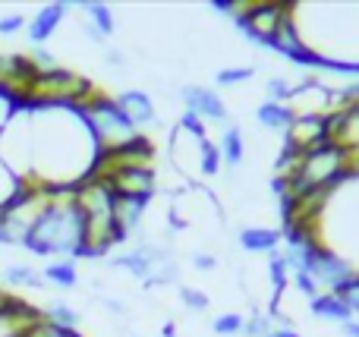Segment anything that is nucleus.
I'll return each mask as SVG.
<instances>
[{
  "instance_id": "obj_19",
  "label": "nucleus",
  "mask_w": 359,
  "mask_h": 337,
  "mask_svg": "<svg viewBox=\"0 0 359 337\" xmlns=\"http://www.w3.org/2000/svg\"><path fill=\"white\" fill-rule=\"evenodd\" d=\"M41 315L48 322H54V325H63V328H79V322H82V315L76 312L67 300H50L48 306L41 309Z\"/></svg>"
},
{
  "instance_id": "obj_27",
  "label": "nucleus",
  "mask_w": 359,
  "mask_h": 337,
  "mask_svg": "<svg viewBox=\"0 0 359 337\" xmlns=\"http://www.w3.org/2000/svg\"><path fill=\"white\" fill-rule=\"evenodd\" d=\"M198 161H202V174H205V177H217V170H221V164H224V161H221V149H217L211 139H205Z\"/></svg>"
},
{
  "instance_id": "obj_2",
  "label": "nucleus",
  "mask_w": 359,
  "mask_h": 337,
  "mask_svg": "<svg viewBox=\"0 0 359 337\" xmlns=\"http://www.w3.org/2000/svg\"><path fill=\"white\" fill-rule=\"evenodd\" d=\"M82 237H86V221L73 199V189H60V193H50V202L32 227L25 249L41 259H79Z\"/></svg>"
},
{
  "instance_id": "obj_8",
  "label": "nucleus",
  "mask_w": 359,
  "mask_h": 337,
  "mask_svg": "<svg viewBox=\"0 0 359 337\" xmlns=\"http://www.w3.org/2000/svg\"><path fill=\"white\" fill-rule=\"evenodd\" d=\"M284 145L293 151H312L318 149V145L331 142V130H328V117H322V114H299V117H293L290 130L284 132Z\"/></svg>"
},
{
  "instance_id": "obj_11",
  "label": "nucleus",
  "mask_w": 359,
  "mask_h": 337,
  "mask_svg": "<svg viewBox=\"0 0 359 337\" xmlns=\"http://www.w3.org/2000/svg\"><path fill=\"white\" fill-rule=\"evenodd\" d=\"M67 13H69V4H44L41 10L29 19V29H25L29 41L35 44V48H41V44L57 32V25L63 22V16H67Z\"/></svg>"
},
{
  "instance_id": "obj_35",
  "label": "nucleus",
  "mask_w": 359,
  "mask_h": 337,
  "mask_svg": "<svg viewBox=\"0 0 359 337\" xmlns=\"http://www.w3.org/2000/svg\"><path fill=\"white\" fill-rule=\"evenodd\" d=\"M344 334H347V337H359V322L356 319L347 322V325H344Z\"/></svg>"
},
{
  "instance_id": "obj_29",
  "label": "nucleus",
  "mask_w": 359,
  "mask_h": 337,
  "mask_svg": "<svg viewBox=\"0 0 359 337\" xmlns=\"http://www.w3.org/2000/svg\"><path fill=\"white\" fill-rule=\"evenodd\" d=\"M337 296H341V300L350 306V312L359 315V271H356L353 277H350L347 284H344L341 290H337Z\"/></svg>"
},
{
  "instance_id": "obj_23",
  "label": "nucleus",
  "mask_w": 359,
  "mask_h": 337,
  "mask_svg": "<svg viewBox=\"0 0 359 337\" xmlns=\"http://www.w3.org/2000/svg\"><path fill=\"white\" fill-rule=\"evenodd\" d=\"M243 328H246V319H243L240 312H224L211 322V331L217 337H240Z\"/></svg>"
},
{
  "instance_id": "obj_6",
  "label": "nucleus",
  "mask_w": 359,
  "mask_h": 337,
  "mask_svg": "<svg viewBox=\"0 0 359 337\" xmlns=\"http://www.w3.org/2000/svg\"><path fill=\"white\" fill-rule=\"evenodd\" d=\"M299 275H309L312 281H316L318 294H337V290H341L344 284L356 275V265L350 262V259L331 252L328 246H318V249L309 256V262H306V268L299 271Z\"/></svg>"
},
{
  "instance_id": "obj_5",
  "label": "nucleus",
  "mask_w": 359,
  "mask_h": 337,
  "mask_svg": "<svg viewBox=\"0 0 359 337\" xmlns=\"http://www.w3.org/2000/svg\"><path fill=\"white\" fill-rule=\"evenodd\" d=\"M290 19V4H280V0H265V4H249L243 6V13L233 19L236 29L249 38V41L262 44V48H271V41L278 38L280 25Z\"/></svg>"
},
{
  "instance_id": "obj_22",
  "label": "nucleus",
  "mask_w": 359,
  "mask_h": 337,
  "mask_svg": "<svg viewBox=\"0 0 359 337\" xmlns=\"http://www.w3.org/2000/svg\"><path fill=\"white\" fill-rule=\"evenodd\" d=\"M22 337H86L82 331H76V328H63V325H54V322H48L41 315V319L35 322L32 328H25Z\"/></svg>"
},
{
  "instance_id": "obj_16",
  "label": "nucleus",
  "mask_w": 359,
  "mask_h": 337,
  "mask_svg": "<svg viewBox=\"0 0 359 337\" xmlns=\"http://www.w3.org/2000/svg\"><path fill=\"white\" fill-rule=\"evenodd\" d=\"M312 315H318V319H328V322H341V325H347V322H353V312H350V306L341 300L337 294H322L312 300Z\"/></svg>"
},
{
  "instance_id": "obj_24",
  "label": "nucleus",
  "mask_w": 359,
  "mask_h": 337,
  "mask_svg": "<svg viewBox=\"0 0 359 337\" xmlns=\"http://www.w3.org/2000/svg\"><path fill=\"white\" fill-rule=\"evenodd\" d=\"M268 271H271V284L284 294V287L290 284V262H287V256L280 249L268 256Z\"/></svg>"
},
{
  "instance_id": "obj_31",
  "label": "nucleus",
  "mask_w": 359,
  "mask_h": 337,
  "mask_svg": "<svg viewBox=\"0 0 359 337\" xmlns=\"http://www.w3.org/2000/svg\"><path fill=\"white\" fill-rule=\"evenodd\" d=\"M13 111H16V101H13L6 92H0V132H4V126H6V120H10Z\"/></svg>"
},
{
  "instance_id": "obj_32",
  "label": "nucleus",
  "mask_w": 359,
  "mask_h": 337,
  "mask_svg": "<svg viewBox=\"0 0 359 337\" xmlns=\"http://www.w3.org/2000/svg\"><path fill=\"white\" fill-rule=\"evenodd\" d=\"M192 265H196L198 271H211V268L217 265V259L211 256V252H202V249H198V252H192Z\"/></svg>"
},
{
  "instance_id": "obj_17",
  "label": "nucleus",
  "mask_w": 359,
  "mask_h": 337,
  "mask_svg": "<svg viewBox=\"0 0 359 337\" xmlns=\"http://www.w3.org/2000/svg\"><path fill=\"white\" fill-rule=\"evenodd\" d=\"M0 281H4V290H38V287H44V277H41V271H35V268H29V265H6L4 271H0Z\"/></svg>"
},
{
  "instance_id": "obj_25",
  "label": "nucleus",
  "mask_w": 359,
  "mask_h": 337,
  "mask_svg": "<svg viewBox=\"0 0 359 337\" xmlns=\"http://www.w3.org/2000/svg\"><path fill=\"white\" fill-rule=\"evenodd\" d=\"M180 303L196 315H202L211 309V300L205 296V290H196V287H189V284H180Z\"/></svg>"
},
{
  "instance_id": "obj_1",
  "label": "nucleus",
  "mask_w": 359,
  "mask_h": 337,
  "mask_svg": "<svg viewBox=\"0 0 359 337\" xmlns=\"http://www.w3.org/2000/svg\"><path fill=\"white\" fill-rule=\"evenodd\" d=\"M0 158L25 186L60 193L95 174L101 149L79 107L16 104L0 132Z\"/></svg>"
},
{
  "instance_id": "obj_12",
  "label": "nucleus",
  "mask_w": 359,
  "mask_h": 337,
  "mask_svg": "<svg viewBox=\"0 0 359 337\" xmlns=\"http://www.w3.org/2000/svg\"><path fill=\"white\" fill-rule=\"evenodd\" d=\"M117 104L123 107V114L139 126H151L158 123V111H155V101H151V95L145 92V88H126V92H120Z\"/></svg>"
},
{
  "instance_id": "obj_14",
  "label": "nucleus",
  "mask_w": 359,
  "mask_h": 337,
  "mask_svg": "<svg viewBox=\"0 0 359 337\" xmlns=\"http://www.w3.org/2000/svg\"><path fill=\"white\" fill-rule=\"evenodd\" d=\"M221 161L227 167H240L243 158H246V139H243V130L236 123H224L221 130Z\"/></svg>"
},
{
  "instance_id": "obj_3",
  "label": "nucleus",
  "mask_w": 359,
  "mask_h": 337,
  "mask_svg": "<svg viewBox=\"0 0 359 337\" xmlns=\"http://www.w3.org/2000/svg\"><path fill=\"white\" fill-rule=\"evenodd\" d=\"M73 199L86 221V237H82L79 259H98L107 256L120 243V231L114 224V189L107 186L104 177L92 174L73 189Z\"/></svg>"
},
{
  "instance_id": "obj_34",
  "label": "nucleus",
  "mask_w": 359,
  "mask_h": 337,
  "mask_svg": "<svg viewBox=\"0 0 359 337\" xmlns=\"http://www.w3.org/2000/svg\"><path fill=\"white\" fill-rule=\"evenodd\" d=\"M104 60L111 63V67H123V57H120V50H107Z\"/></svg>"
},
{
  "instance_id": "obj_36",
  "label": "nucleus",
  "mask_w": 359,
  "mask_h": 337,
  "mask_svg": "<svg viewBox=\"0 0 359 337\" xmlns=\"http://www.w3.org/2000/svg\"><path fill=\"white\" fill-rule=\"evenodd\" d=\"M6 300H10V294H6L4 287H0V312H4V306H6Z\"/></svg>"
},
{
  "instance_id": "obj_9",
  "label": "nucleus",
  "mask_w": 359,
  "mask_h": 337,
  "mask_svg": "<svg viewBox=\"0 0 359 337\" xmlns=\"http://www.w3.org/2000/svg\"><path fill=\"white\" fill-rule=\"evenodd\" d=\"M180 98H183L186 111L196 114L198 120H215V123H227V104L221 101V95H217L215 88L183 85V88H180Z\"/></svg>"
},
{
  "instance_id": "obj_13",
  "label": "nucleus",
  "mask_w": 359,
  "mask_h": 337,
  "mask_svg": "<svg viewBox=\"0 0 359 337\" xmlns=\"http://www.w3.org/2000/svg\"><path fill=\"white\" fill-rule=\"evenodd\" d=\"M240 246L246 252H268V256H271V252H278L280 249V243H284V233L280 231H271V227H243L240 231Z\"/></svg>"
},
{
  "instance_id": "obj_30",
  "label": "nucleus",
  "mask_w": 359,
  "mask_h": 337,
  "mask_svg": "<svg viewBox=\"0 0 359 337\" xmlns=\"http://www.w3.org/2000/svg\"><path fill=\"white\" fill-rule=\"evenodd\" d=\"M19 29H25L22 13H6V16H0V35H16Z\"/></svg>"
},
{
  "instance_id": "obj_37",
  "label": "nucleus",
  "mask_w": 359,
  "mask_h": 337,
  "mask_svg": "<svg viewBox=\"0 0 359 337\" xmlns=\"http://www.w3.org/2000/svg\"><path fill=\"white\" fill-rule=\"evenodd\" d=\"M174 337H177V334H174Z\"/></svg>"
},
{
  "instance_id": "obj_4",
  "label": "nucleus",
  "mask_w": 359,
  "mask_h": 337,
  "mask_svg": "<svg viewBox=\"0 0 359 337\" xmlns=\"http://www.w3.org/2000/svg\"><path fill=\"white\" fill-rule=\"evenodd\" d=\"M79 111H82V117H86L88 130H92L101 151H114V149H120V145L133 142L136 136H142V132L136 130V123L123 114V107L117 104V98H107V95L95 92Z\"/></svg>"
},
{
  "instance_id": "obj_33",
  "label": "nucleus",
  "mask_w": 359,
  "mask_h": 337,
  "mask_svg": "<svg viewBox=\"0 0 359 337\" xmlns=\"http://www.w3.org/2000/svg\"><path fill=\"white\" fill-rule=\"evenodd\" d=\"M268 337H303V334H297L290 325H278V328H274V331L268 334Z\"/></svg>"
},
{
  "instance_id": "obj_7",
  "label": "nucleus",
  "mask_w": 359,
  "mask_h": 337,
  "mask_svg": "<svg viewBox=\"0 0 359 337\" xmlns=\"http://www.w3.org/2000/svg\"><path fill=\"white\" fill-rule=\"evenodd\" d=\"M107 180L114 195H136V199H149L158 193V174L151 164H130V167H117L111 174H98Z\"/></svg>"
},
{
  "instance_id": "obj_21",
  "label": "nucleus",
  "mask_w": 359,
  "mask_h": 337,
  "mask_svg": "<svg viewBox=\"0 0 359 337\" xmlns=\"http://www.w3.org/2000/svg\"><path fill=\"white\" fill-rule=\"evenodd\" d=\"M22 186H25V183L19 180V177L13 174L10 167H6V161H4V158H0V212H4V208L10 205L13 199H16V195H19V189H22Z\"/></svg>"
},
{
  "instance_id": "obj_26",
  "label": "nucleus",
  "mask_w": 359,
  "mask_h": 337,
  "mask_svg": "<svg viewBox=\"0 0 359 337\" xmlns=\"http://www.w3.org/2000/svg\"><path fill=\"white\" fill-rule=\"evenodd\" d=\"M293 82L287 79V76H271V79L265 82V95L268 98L265 101H278V104H287L290 101V95H293Z\"/></svg>"
},
{
  "instance_id": "obj_15",
  "label": "nucleus",
  "mask_w": 359,
  "mask_h": 337,
  "mask_svg": "<svg viewBox=\"0 0 359 337\" xmlns=\"http://www.w3.org/2000/svg\"><path fill=\"white\" fill-rule=\"evenodd\" d=\"M293 117H297V114L290 111V104H278V101H265V104L255 107V120L271 132H287Z\"/></svg>"
},
{
  "instance_id": "obj_10",
  "label": "nucleus",
  "mask_w": 359,
  "mask_h": 337,
  "mask_svg": "<svg viewBox=\"0 0 359 337\" xmlns=\"http://www.w3.org/2000/svg\"><path fill=\"white\" fill-rule=\"evenodd\" d=\"M145 212H149V199H136V195H117L114 199V224L120 231V240L139 237Z\"/></svg>"
},
{
  "instance_id": "obj_28",
  "label": "nucleus",
  "mask_w": 359,
  "mask_h": 337,
  "mask_svg": "<svg viewBox=\"0 0 359 337\" xmlns=\"http://www.w3.org/2000/svg\"><path fill=\"white\" fill-rule=\"evenodd\" d=\"M246 79H255V67H227L217 73V85L227 88V85H243Z\"/></svg>"
},
{
  "instance_id": "obj_20",
  "label": "nucleus",
  "mask_w": 359,
  "mask_h": 337,
  "mask_svg": "<svg viewBox=\"0 0 359 337\" xmlns=\"http://www.w3.org/2000/svg\"><path fill=\"white\" fill-rule=\"evenodd\" d=\"M82 6V13L88 16V22L95 25V29L101 32V35H111L114 32V10L107 4H95V0H88V4H79Z\"/></svg>"
},
{
  "instance_id": "obj_18",
  "label": "nucleus",
  "mask_w": 359,
  "mask_h": 337,
  "mask_svg": "<svg viewBox=\"0 0 359 337\" xmlns=\"http://www.w3.org/2000/svg\"><path fill=\"white\" fill-rule=\"evenodd\" d=\"M41 277L48 284H54V287L60 290H69L79 284V268H76V259H54V262L44 265Z\"/></svg>"
}]
</instances>
